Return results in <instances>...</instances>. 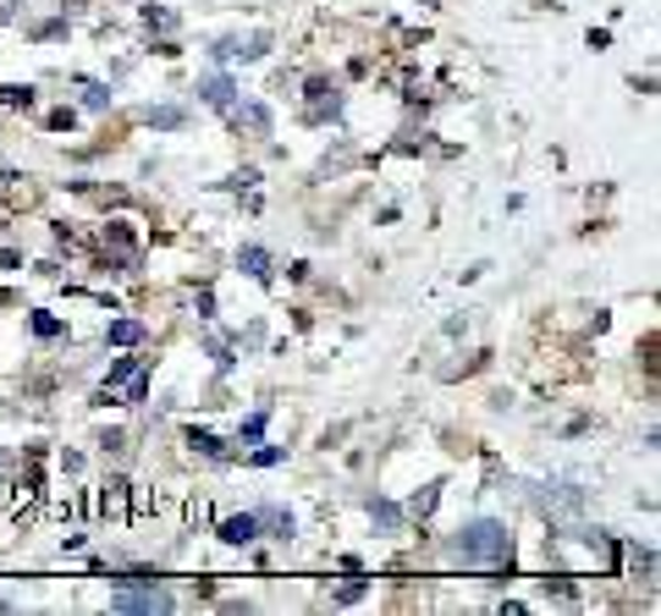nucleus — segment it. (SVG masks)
<instances>
[{
    "instance_id": "obj_8",
    "label": "nucleus",
    "mask_w": 661,
    "mask_h": 616,
    "mask_svg": "<svg viewBox=\"0 0 661 616\" xmlns=\"http://www.w3.org/2000/svg\"><path fill=\"white\" fill-rule=\"evenodd\" d=\"M138 336H144L138 320H116V325H111V341H138Z\"/></svg>"
},
{
    "instance_id": "obj_7",
    "label": "nucleus",
    "mask_w": 661,
    "mask_h": 616,
    "mask_svg": "<svg viewBox=\"0 0 661 616\" xmlns=\"http://www.w3.org/2000/svg\"><path fill=\"white\" fill-rule=\"evenodd\" d=\"M370 517H376L381 528H397V506H392V501H381V495L370 501Z\"/></svg>"
},
{
    "instance_id": "obj_1",
    "label": "nucleus",
    "mask_w": 661,
    "mask_h": 616,
    "mask_svg": "<svg viewBox=\"0 0 661 616\" xmlns=\"http://www.w3.org/2000/svg\"><path fill=\"white\" fill-rule=\"evenodd\" d=\"M452 556H458L463 567H507V561H513V534H507L502 523H491V517H474V523L452 539Z\"/></svg>"
},
{
    "instance_id": "obj_13",
    "label": "nucleus",
    "mask_w": 661,
    "mask_h": 616,
    "mask_svg": "<svg viewBox=\"0 0 661 616\" xmlns=\"http://www.w3.org/2000/svg\"><path fill=\"white\" fill-rule=\"evenodd\" d=\"M430 506H436V484H430V490H425V495H414V512H419V517H425V512H430Z\"/></svg>"
},
{
    "instance_id": "obj_3",
    "label": "nucleus",
    "mask_w": 661,
    "mask_h": 616,
    "mask_svg": "<svg viewBox=\"0 0 661 616\" xmlns=\"http://www.w3.org/2000/svg\"><path fill=\"white\" fill-rule=\"evenodd\" d=\"M254 534H259V517H254V512H243V517H226V523H221V539H232V545H248Z\"/></svg>"
},
{
    "instance_id": "obj_4",
    "label": "nucleus",
    "mask_w": 661,
    "mask_h": 616,
    "mask_svg": "<svg viewBox=\"0 0 661 616\" xmlns=\"http://www.w3.org/2000/svg\"><path fill=\"white\" fill-rule=\"evenodd\" d=\"M243 270H248L254 281H270V254H265V248H243Z\"/></svg>"
},
{
    "instance_id": "obj_6",
    "label": "nucleus",
    "mask_w": 661,
    "mask_h": 616,
    "mask_svg": "<svg viewBox=\"0 0 661 616\" xmlns=\"http://www.w3.org/2000/svg\"><path fill=\"white\" fill-rule=\"evenodd\" d=\"M259 435H265V413H254V418H248V424L237 429V446L248 451V446H259Z\"/></svg>"
},
{
    "instance_id": "obj_10",
    "label": "nucleus",
    "mask_w": 661,
    "mask_h": 616,
    "mask_svg": "<svg viewBox=\"0 0 661 616\" xmlns=\"http://www.w3.org/2000/svg\"><path fill=\"white\" fill-rule=\"evenodd\" d=\"M237 116H243V122H248V127H254V133H265V127H270V122H265V111H259V105H243V111H237Z\"/></svg>"
},
{
    "instance_id": "obj_9",
    "label": "nucleus",
    "mask_w": 661,
    "mask_h": 616,
    "mask_svg": "<svg viewBox=\"0 0 661 616\" xmlns=\"http://www.w3.org/2000/svg\"><path fill=\"white\" fill-rule=\"evenodd\" d=\"M188 446H193V451H204V457H221V440H215V435H204V429H193V435H188Z\"/></svg>"
},
{
    "instance_id": "obj_14",
    "label": "nucleus",
    "mask_w": 661,
    "mask_h": 616,
    "mask_svg": "<svg viewBox=\"0 0 661 616\" xmlns=\"http://www.w3.org/2000/svg\"><path fill=\"white\" fill-rule=\"evenodd\" d=\"M7 462H12V457H7V451H0V473H7Z\"/></svg>"
},
{
    "instance_id": "obj_12",
    "label": "nucleus",
    "mask_w": 661,
    "mask_h": 616,
    "mask_svg": "<svg viewBox=\"0 0 661 616\" xmlns=\"http://www.w3.org/2000/svg\"><path fill=\"white\" fill-rule=\"evenodd\" d=\"M34 331H40V336H56V331H61V325H56V320H51V314H34Z\"/></svg>"
},
{
    "instance_id": "obj_2",
    "label": "nucleus",
    "mask_w": 661,
    "mask_h": 616,
    "mask_svg": "<svg viewBox=\"0 0 661 616\" xmlns=\"http://www.w3.org/2000/svg\"><path fill=\"white\" fill-rule=\"evenodd\" d=\"M199 94H204V105H215V111H232V78L210 72V78L199 83Z\"/></svg>"
},
{
    "instance_id": "obj_11",
    "label": "nucleus",
    "mask_w": 661,
    "mask_h": 616,
    "mask_svg": "<svg viewBox=\"0 0 661 616\" xmlns=\"http://www.w3.org/2000/svg\"><path fill=\"white\" fill-rule=\"evenodd\" d=\"M155 127H182V111H155Z\"/></svg>"
},
{
    "instance_id": "obj_5",
    "label": "nucleus",
    "mask_w": 661,
    "mask_h": 616,
    "mask_svg": "<svg viewBox=\"0 0 661 616\" xmlns=\"http://www.w3.org/2000/svg\"><path fill=\"white\" fill-rule=\"evenodd\" d=\"M254 517H259V523H270V528H276V539H287V534H292V517H287L281 506H265V512H254Z\"/></svg>"
}]
</instances>
